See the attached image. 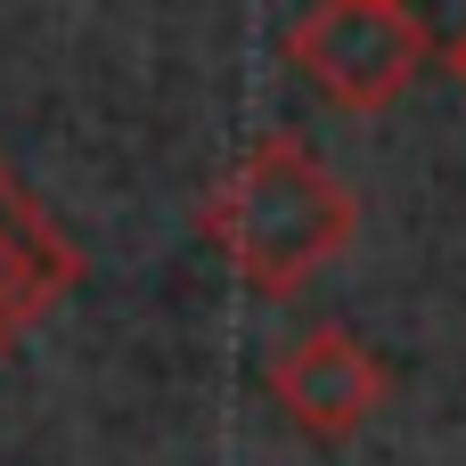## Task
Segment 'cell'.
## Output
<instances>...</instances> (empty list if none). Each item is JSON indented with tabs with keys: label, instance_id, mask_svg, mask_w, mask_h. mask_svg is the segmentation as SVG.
<instances>
[{
	"label": "cell",
	"instance_id": "obj_3",
	"mask_svg": "<svg viewBox=\"0 0 466 466\" xmlns=\"http://www.w3.org/2000/svg\"><path fill=\"white\" fill-rule=\"evenodd\" d=\"M262 385H270V401L287 410V426L311 434V442H352V434L385 410V393H393L385 360H377L352 328H303L295 344L270 352Z\"/></svg>",
	"mask_w": 466,
	"mask_h": 466
},
{
	"label": "cell",
	"instance_id": "obj_1",
	"mask_svg": "<svg viewBox=\"0 0 466 466\" xmlns=\"http://www.w3.org/2000/svg\"><path fill=\"white\" fill-rule=\"evenodd\" d=\"M197 229L229 262V279H246L254 295H295L311 270L352 254L360 205L295 131H270L205 188Z\"/></svg>",
	"mask_w": 466,
	"mask_h": 466
},
{
	"label": "cell",
	"instance_id": "obj_4",
	"mask_svg": "<svg viewBox=\"0 0 466 466\" xmlns=\"http://www.w3.org/2000/svg\"><path fill=\"white\" fill-rule=\"evenodd\" d=\"M66 287H82L74 238L33 205V188L16 172H0V360L49 319V303Z\"/></svg>",
	"mask_w": 466,
	"mask_h": 466
},
{
	"label": "cell",
	"instance_id": "obj_5",
	"mask_svg": "<svg viewBox=\"0 0 466 466\" xmlns=\"http://www.w3.org/2000/svg\"><path fill=\"white\" fill-rule=\"evenodd\" d=\"M451 74H459V82H466V25H459V33H451Z\"/></svg>",
	"mask_w": 466,
	"mask_h": 466
},
{
	"label": "cell",
	"instance_id": "obj_2",
	"mask_svg": "<svg viewBox=\"0 0 466 466\" xmlns=\"http://www.w3.org/2000/svg\"><path fill=\"white\" fill-rule=\"evenodd\" d=\"M295 74L344 106V115H385L434 57V33L418 25L410 0H311L287 33Z\"/></svg>",
	"mask_w": 466,
	"mask_h": 466
}]
</instances>
